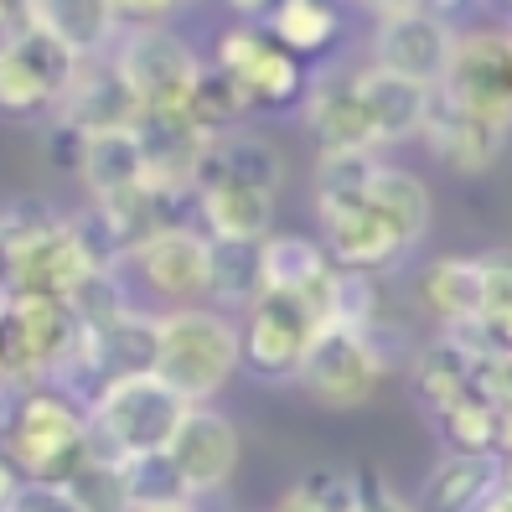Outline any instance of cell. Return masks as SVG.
<instances>
[{"label": "cell", "instance_id": "obj_1", "mask_svg": "<svg viewBox=\"0 0 512 512\" xmlns=\"http://www.w3.org/2000/svg\"><path fill=\"white\" fill-rule=\"evenodd\" d=\"M0 456L26 481H63L88 456V404L63 383H16L0 399Z\"/></svg>", "mask_w": 512, "mask_h": 512}, {"label": "cell", "instance_id": "obj_2", "mask_svg": "<svg viewBox=\"0 0 512 512\" xmlns=\"http://www.w3.org/2000/svg\"><path fill=\"white\" fill-rule=\"evenodd\" d=\"M244 368L238 316L218 306L156 311V378H166L187 404H213Z\"/></svg>", "mask_w": 512, "mask_h": 512}, {"label": "cell", "instance_id": "obj_3", "mask_svg": "<svg viewBox=\"0 0 512 512\" xmlns=\"http://www.w3.org/2000/svg\"><path fill=\"white\" fill-rule=\"evenodd\" d=\"M187 409L192 404L156 373L114 378L88 399V445L114 461L161 456V450H171Z\"/></svg>", "mask_w": 512, "mask_h": 512}, {"label": "cell", "instance_id": "obj_4", "mask_svg": "<svg viewBox=\"0 0 512 512\" xmlns=\"http://www.w3.org/2000/svg\"><path fill=\"white\" fill-rule=\"evenodd\" d=\"M114 68L125 73V83L135 88L140 114H171V109H187L192 88L202 78V57L192 52V42L171 26H125L109 47Z\"/></svg>", "mask_w": 512, "mask_h": 512}, {"label": "cell", "instance_id": "obj_5", "mask_svg": "<svg viewBox=\"0 0 512 512\" xmlns=\"http://www.w3.org/2000/svg\"><path fill=\"white\" fill-rule=\"evenodd\" d=\"M383 373H388V363H383V352L368 331L326 321L311 337L306 357H300L295 388L306 399H316L321 409H363L378 394Z\"/></svg>", "mask_w": 512, "mask_h": 512}, {"label": "cell", "instance_id": "obj_6", "mask_svg": "<svg viewBox=\"0 0 512 512\" xmlns=\"http://www.w3.org/2000/svg\"><path fill=\"white\" fill-rule=\"evenodd\" d=\"M321 326H326V311L311 295L264 290L254 306H244V321H238L244 368L264 383H295L300 357H306V347Z\"/></svg>", "mask_w": 512, "mask_h": 512}, {"label": "cell", "instance_id": "obj_7", "mask_svg": "<svg viewBox=\"0 0 512 512\" xmlns=\"http://www.w3.org/2000/svg\"><path fill=\"white\" fill-rule=\"evenodd\" d=\"M207 264H213V238L187 218L161 228V233H150L125 259V269H135L140 290L150 300H161V311L207 306Z\"/></svg>", "mask_w": 512, "mask_h": 512}, {"label": "cell", "instance_id": "obj_8", "mask_svg": "<svg viewBox=\"0 0 512 512\" xmlns=\"http://www.w3.org/2000/svg\"><path fill=\"white\" fill-rule=\"evenodd\" d=\"M213 68L238 88V99L254 109H290L306 94V73H300V57H290L269 32L259 26H233L218 37Z\"/></svg>", "mask_w": 512, "mask_h": 512}, {"label": "cell", "instance_id": "obj_9", "mask_svg": "<svg viewBox=\"0 0 512 512\" xmlns=\"http://www.w3.org/2000/svg\"><path fill=\"white\" fill-rule=\"evenodd\" d=\"M316 218H321L331 264L357 269V275H383V269H394L414 249V238L373 202V192L342 197V202H316Z\"/></svg>", "mask_w": 512, "mask_h": 512}, {"label": "cell", "instance_id": "obj_10", "mask_svg": "<svg viewBox=\"0 0 512 512\" xmlns=\"http://www.w3.org/2000/svg\"><path fill=\"white\" fill-rule=\"evenodd\" d=\"M435 94L512 130V32L456 37V52H450V68Z\"/></svg>", "mask_w": 512, "mask_h": 512}, {"label": "cell", "instance_id": "obj_11", "mask_svg": "<svg viewBox=\"0 0 512 512\" xmlns=\"http://www.w3.org/2000/svg\"><path fill=\"white\" fill-rule=\"evenodd\" d=\"M450 52H456V32H450L445 16H435L425 6L383 16L373 32V68L409 78L419 88H440V78L450 68Z\"/></svg>", "mask_w": 512, "mask_h": 512}, {"label": "cell", "instance_id": "obj_12", "mask_svg": "<svg viewBox=\"0 0 512 512\" xmlns=\"http://www.w3.org/2000/svg\"><path fill=\"white\" fill-rule=\"evenodd\" d=\"M166 456L182 471L192 497H213V492L228 487L238 461H244V435H238V425L218 404H192Z\"/></svg>", "mask_w": 512, "mask_h": 512}, {"label": "cell", "instance_id": "obj_13", "mask_svg": "<svg viewBox=\"0 0 512 512\" xmlns=\"http://www.w3.org/2000/svg\"><path fill=\"white\" fill-rule=\"evenodd\" d=\"M347 78H352V99H357V109H363V125H368L378 150L399 145V140H414L419 130H425L435 88H419L409 78H394V73H383L373 63L347 73Z\"/></svg>", "mask_w": 512, "mask_h": 512}, {"label": "cell", "instance_id": "obj_14", "mask_svg": "<svg viewBox=\"0 0 512 512\" xmlns=\"http://www.w3.org/2000/svg\"><path fill=\"white\" fill-rule=\"evenodd\" d=\"M57 119H63L68 130L78 135H99V130H130L140 119V99L135 88L125 83V73L114 68V57H83V68L68 88L63 109H57Z\"/></svg>", "mask_w": 512, "mask_h": 512}, {"label": "cell", "instance_id": "obj_15", "mask_svg": "<svg viewBox=\"0 0 512 512\" xmlns=\"http://www.w3.org/2000/svg\"><path fill=\"white\" fill-rule=\"evenodd\" d=\"M275 202L280 192H264L249 182H223L207 176L192 187V207H197V228L207 238H244V244H264L275 233Z\"/></svg>", "mask_w": 512, "mask_h": 512}, {"label": "cell", "instance_id": "obj_16", "mask_svg": "<svg viewBox=\"0 0 512 512\" xmlns=\"http://www.w3.org/2000/svg\"><path fill=\"white\" fill-rule=\"evenodd\" d=\"M419 140H430V150H435L450 171L481 176V171L497 166L502 145H507V125H492V119H481V114H466V109H456L450 99L435 94Z\"/></svg>", "mask_w": 512, "mask_h": 512}, {"label": "cell", "instance_id": "obj_17", "mask_svg": "<svg viewBox=\"0 0 512 512\" xmlns=\"http://www.w3.org/2000/svg\"><path fill=\"white\" fill-rule=\"evenodd\" d=\"M6 306H11V316H16L21 352H26V373H32V383L63 378L68 363L78 357V342H83L78 316L63 306V300H6Z\"/></svg>", "mask_w": 512, "mask_h": 512}, {"label": "cell", "instance_id": "obj_18", "mask_svg": "<svg viewBox=\"0 0 512 512\" xmlns=\"http://www.w3.org/2000/svg\"><path fill=\"white\" fill-rule=\"evenodd\" d=\"M73 171L88 192V202H114L135 187H145V150L135 125L130 130H99V135H83L78 140V156Z\"/></svg>", "mask_w": 512, "mask_h": 512}, {"label": "cell", "instance_id": "obj_19", "mask_svg": "<svg viewBox=\"0 0 512 512\" xmlns=\"http://www.w3.org/2000/svg\"><path fill=\"white\" fill-rule=\"evenodd\" d=\"M207 176L280 192V187H285V156L275 150V140H264V135H254V130L238 125V130H223V135L207 140L202 166H197V182H207Z\"/></svg>", "mask_w": 512, "mask_h": 512}, {"label": "cell", "instance_id": "obj_20", "mask_svg": "<svg viewBox=\"0 0 512 512\" xmlns=\"http://www.w3.org/2000/svg\"><path fill=\"white\" fill-rule=\"evenodd\" d=\"M414 300H419V306H425L440 326L466 331V326L481 316V259H461V254L430 259L425 269H419Z\"/></svg>", "mask_w": 512, "mask_h": 512}, {"label": "cell", "instance_id": "obj_21", "mask_svg": "<svg viewBox=\"0 0 512 512\" xmlns=\"http://www.w3.org/2000/svg\"><path fill=\"white\" fill-rule=\"evenodd\" d=\"M26 11H32V26H42L78 57H104L119 37L109 0H26Z\"/></svg>", "mask_w": 512, "mask_h": 512}, {"label": "cell", "instance_id": "obj_22", "mask_svg": "<svg viewBox=\"0 0 512 512\" xmlns=\"http://www.w3.org/2000/svg\"><path fill=\"white\" fill-rule=\"evenodd\" d=\"M259 269H264V290H290V295H321V285L337 275L326 244L306 233H269L259 244Z\"/></svg>", "mask_w": 512, "mask_h": 512}, {"label": "cell", "instance_id": "obj_23", "mask_svg": "<svg viewBox=\"0 0 512 512\" xmlns=\"http://www.w3.org/2000/svg\"><path fill=\"white\" fill-rule=\"evenodd\" d=\"M497 487H502L497 456H466V450H450V456L430 471L425 492H419V512H476Z\"/></svg>", "mask_w": 512, "mask_h": 512}, {"label": "cell", "instance_id": "obj_24", "mask_svg": "<svg viewBox=\"0 0 512 512\" xmlns=\"http://www.w3.org/2000/svg\"><path fill=\"white\" fill-rule=\"evenodd\" d=\"M306 130L316 140V150H378L368 125H363V109L352 99V78H316L311 94H306Z\"/></svg>", "mask_w": 512, "mask_h": 512}, {"label": "cell", "instance_id": "obj_25", "mask_svg": "<svg viewBox=\"0 0 512 512\" xmlns=\"http://www.w3.org/2000/svg\"><path fill=\"white\" fill-rule=\"evenodd\" d=\"M476 383H481V352H471L461 337L435 342L430 352H419V363H414V399L430 414L456 404L461 394H471Z\"/></svg>", "mask_w": 512, "mask_h": 512}, {"label": "cell", "instance_id": "obj_26", "mask_svg": "<svg viewBox=\"0 0 512 512\" xmlns=\"http://www.w3.org/2000/svg\"><path fill=\"white\" fill-rule=\"evenodd\" d=\"M264 295V269L259 244L244 238H213V264H207V306L218 311H244Z\"/></svg>", "mask_w": 512, "mask_h": 512}, {"label": "cell", "instance_id": "obj_27", "mask_svg": "<svg viewBox=\"0 0 512 512\" xmlns=\"http://www.w3.org/2000/svg\"><path fill=\"white\" fill-rule=\"evenodd\" d=\"M435 425L445 435L450 450H466V456H497V440H502V404H492L481 394V383L471 394H461L456 404L435 409Z\"/></svg>", "mask_w": 512, "mask_h": 512}, {"label": "cell", "instance_id": "obj_28", "mask_svg": "<svg viewBox=\"0 0 512 512\" xmlns=\"http://www.w3.org/2000/svg\"><path fill=\"white\" fill-rule=\"evenodd\" d=\"M269 37H275L290 57H321L331 42H337V11L326 6V0H290V6L264 26Z\"/></svg>", "mask_w": 512, "mask_h": 512}, {"label": "cell", "instance_id": "obj_29", "mask_svg": "<svg viewBox=\"0 0 512 512\" xmlns=\"http://www.w3.org/2000/svg\"><path fill=\"white\" fill-rule=\"evenodd\" d=\"M125 466V492H130V512H166V507H192L197 497L187 492L182 471L171 466V456H135L119 461Z\"/></svg>", "mask_w": 512, "mask_h": 512}, {"label": "cell", "instance_id": "obj_30", "mask_svg": "<svg viewBox=\"0 0 512 512\" xmlns=\"http://www.w3.org/2000/svg\"><path fill=\"white\" fill-rule=\"evenodd\" d=\"M373 202L383 207L388 218H394L414 244L430 233V213H435V202H430V187L419 182L414 171H404V166H378V176H373Z\"/></svg>", "mask_w": 512, "mask_h": 512}, {"label": "cell", "instance_id": "obj_31", "mask_svg": "<svg viewBox=\"0 0 512 512\" xmlns=\"http://www.w3.org/2000/svg\"><path fill=\"white\" fill-rule=\"evenodd\" d=\"M68 497L83 507V512H130V492H125V466L114 456H99L94 445H88V456L63 476Z\"/></svg>", "mask_w": 512, "mask_h": 512}, {"label": "cell", "instance_id": "obj_32", "mask_svg": "<svg viewBox=\"0 0 512 512\" xmlns=\"http://www.w3.org/2000/svg\"><path fill=\"white\" fill-rule=\"evenodd\" d=\"M0 119H16V125H32V119H57V99L52 88L11 52L0 63Z\"/></svg>", "mask_w": 512, "mask_h": 512}, {"label": "cell", "instance_id": "obj_33", "mask_svg": "<svg viewBox=\"0 0 512 512\" xmlns=\"http://www.w3.org/2000/svg\"><path fill=\"white\" fill-rule=\"evenodd\" d=\"M300 502H311L316 512H357V502H363V476H352L342 466H316L306 471L290 487Z\"/></svg>", "mask_w": 512, "mask_h": 512}, {"label": "cell", "instance_id": "obj_34", "mask_svg": "<svg viewBox=\"0 0 512 512\" xmlns=\"http://www.w3.org/2000/svg\"><path fill=\"white\" fill-rule=\"evenodd\" d=\"M11 512H83V507L68 497L63 481H21Z\"/></svg>", "mask_w": 512, "mask_h": 512}, {"label": "cell", "instance_id": "obj_35", "mask_svg": "<svg viewBox=\"0 0 512 512\" xmlns=\"http://www.w3.org/2000/svg\"><path fill=\"white\" fill-rule=\"evenodd\" d=\"M119 26H166L187 0H109Z\"/></svg>", "mask_w": 512, "mask_h": 512}, {"label": "cell", "instance_id": "obj_36", "mask_svg": "<svg viewBox=\"0 0 512 512\" xmlns=\"http://www.w3.org/2000/svg\"><path fill=\"white\" fill-rule=\"evenodd\" d=\"M32 32V11H26V0H0V63L16 52V42Z\"/></svg>", "mask_w": 512, "mask_h": 512}, {"label": "cell", "instance_id": "obj_37", "mask_svg": "<svg viewBox=\"0 0 512 512\" xmlns=\"http://www.w3.org/2000/svg\"><path fill=\"white\" fill-rule=\"evenodd\" d=\"M357 512H419L409 497H399L388 481H363V502H357Z\"/></svg>", "mask_w": 512, "mask_h": 512}, {"label": "cell", "instance_id": "obj_38", "mask_svg": "<svg viewBox=\"0 0 512 512\" xmlns=\"http://www.w3.org/2000/svg\"><path fill=\"white\" fill-rule=\"evenodd\" d=\"M285 6H290V0H228V11H233V16H244V26H254V21L269 26Z\"/></svg>", "mask_w": 512, "mask_h": 512}, {"label": "cell", "instance_id": "obj_39", "mask_svg": "<svg viewBox=\"0 0 512 512\" xmlns=\"http://www.w3.org/2000/svg\"><path fill=\"white\" fill-rule=\"evenodd\" d=\"M21 471L6 461V456H0V512H11V502H16V492H21Z\"/></svg>", "mask_w": 512, "mask_h": 512}, {"label": "cell", "instance_id": "obj_40", "mask_svg": "<svg viewBox=\"0 0 512 512\" xmlns=\"http://www.w3.org/2000/svg\"><path fill=\"white\" fill-rule=\"evenodd\" d=\"M476 512H512V471H502V487H497L487 502H481Z\"/></svg>", "mask_w": 512, "mask_h": 512}, {"label": "cell", "instance_id": "obj_41", "mask_svg": "<svg viewBox=\"0 0 512 512\" xmlns=\"http://www.w3.org/2000/svg\"><path fill=\"white\" fill-rule=\"evenodd\" d=\"M363 6H368V11H373V16L383 21V16H399V11H414L419 0H363Z\"/></svg>", "mask_w": 512, "mask_h": 512}, {"label": "cell", "instance_id": "obj_42", "mask_svg": "<svg viewBox=\"0 0 512 512\" xmlns=\"http://www.w3.org/2000/svg\"><path fill=\"white\" fill-rule=\"evenodd\" d=\"M419 6H425V11H435V16H450V11H461L466 0H419Z\"/></svg>", "mask_w": 512, "mask_h": 512}, {"label": "cell", "instance_id": "obj_43", "mask_svg": "<svg viewBox=\"0 0 512 512\" xmlns=\"http://www.w3.org/2000/svg\"><path fill=\"white\" fill-rule=\"evenodd\" d=\"M166 512H197V502H192V507H166Z\"/></svg>", "mask_w": 512, "mask_h": 512}, {"label": "cell", "instance_id": "obj_44", "mask_svg": "<svg viewBox=\"0 0 512 512\" xmlns=\"http://www.w3.org/2000/svg\"><path fill=\"white\" fill-rule=\"evenodd\" d=\"M507 6H512V0H507Z\"/></svg>", "mask_w": 512, "mask_h": 512}, {"label": "cell", "instance_id": "obj_45", "mask_svg": "<svg viewBox=\"0 0 512 512\" xmlns=\"http://www.w3.org/2000/svg\"><path fill=\"white\" fill-rule=\"evenodd\" d=\"M0 300H6V295H0Z\"/></svg>", "mask_w": 512, "mask_h": 512}]
</instances>
